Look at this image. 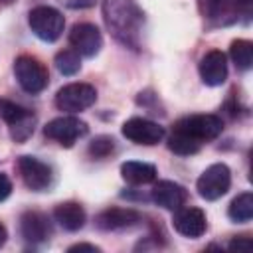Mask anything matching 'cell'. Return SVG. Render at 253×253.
Wrapping results in <instances>:
<instances>
[{
    "label": "cell",
    "instance_id": "1",
    "mask_svg": "<svg viewBox=\"0 0 253 253\" xmlns=\"http://www.w3.org/2000/svg\"><path fill=\"white\" fill-rule=\"evenodd\" d=\"M103 18L117 42L138 49L144 14L134 0H103Z\"/></svg>",
    "mask_w": 253,
    "mask_h": 253
},
{
    "label": "cell",
    "instance_id": "2",
    "mask_svg": "<svg viewBox=\"0 0 253 253\" xmlns=\"http://www.w3.org/2000/svg\"><path fill=\"white\" fill-rule=\"evenodd\" d=\"M14 73H16V79H18L20 87L30 95L42 93L49 83V73H47L45 65L38 57H32V55L16 57Z\"/></svg>",
    "mask_w": 253,
    "mask_h": 253
},
{
    "label": "cell",
    "instance_id": "3",
    "mask_svg": "<svg viewBox=\"0 0 253 253\" xmlns=\"http://www.w3.org/2000/svg\"><path fill=\"white\" fill-rule=\"evenodd\" d=\"M28 24L42 42H55L63 34L65 18L51 6H36L28 14Z\"/></svg>",
    "mask_w": 253,
    "mask_h": 253
},
{
    "label": "cell",
    "instance_id": "4",
    "mask_svg": "<svg viewBox=\"0 0 253 253\" xmlns=\"http://www.w3.org/2000/svg\"><path fill=\"white\" fill-rule=\"evenodd\" d=\"M172 128L180 130V132L188 134L190 138H194L196 142L204 144V142L213 140L221 134L223 121L217 115H190V117L176 121V125Z\"/></svg>",
    "mask_w": 253,
    "mask_h": 253
},
{
    "label": "cell",
    "instance_id": "5",
    "mask_svg": "<svg viewBox=\"0 0 253 253\" xmlns=\"http://www.w3.org/2000/svg\"><path fill=\"white\" fill-rule=\"evenodd\" d=\"M97 89L89 83H69L55 95V107L63 113H81L95 105Z\"/></svg>",
    "mask_w": 253,
    "mask_h": 253
},
{
    "label": "cell",
    "instance_id": "6",
    "mask_svg": "<svg viewBox=\"0 0 253 253\" xmlns=\"http://www.w3.org/2000/svg\"><path fill=\"white\" fill-rule=\"evenodd\" d=\"M229 186H231V172L223 162L208 166L202 172V176L198 178V184H196L198 194L204 200H210V202L225 196Z\"/></svg>",
    "mask_w": 253,
    "mask_h": 253
},
{
    "label": "cell",
    "instance_id": "7",
    "mask_svg": "<svg viewBox=\"0 0 253 253\" xmlns=\"http://www.w3.org/2000/svg\"><path fill=\"white\" fill-rule=\"evenodd\" d=\"M89 130L87 123L77 119V117H71V115H63V117H57L53 121H49L45 126H43V134L55 142H59L61 146H73L81 136H85Z\"/></svg>",
    "mask_w": 253,
    "mask_h": 253
},
{
    "label": "cell",
    "instance_id": "8",
    "mask_svg": "<svg viewBox=\"0 0 253 253\" xmlns=\"http://www.w3.org/2000/svg\"><path fill=\"white\" fill-rule=\"evenodd\" d=\"M16 166H18L22 182L32 192H43V190H47L51 186V180H53L51 168L45 162H42L40 158H36V156H20Z\"/></svg>",
    "mask_w": 253,
    "mask_h": 253
},
{
    "label": "cell",
    "instance_id": "9",
    "mask_svg": "<svg viewBox=\"0 0 253 253\" xmlns=\"http://www.w3.org/2000/svg\"><path fill=\"white\" fill-rule=\"evenodd\" d=\"M123 136L128 138L134 144L152 146V144H158L164 138V128L158 123H154V121L132 117V119L125 121V125H123Z\"/></svg>",
    "mask_w": 253,
    "mask_h": 253
},
{
    "label": "cell",
    "instance_id": "10",
    "mask_svg": "<svg viewBox=\"0 0 253 253\" xmlns=\"http://www.w3.org/2000/svg\"><path fill=\"white\" fill-rule=\"evenodd\" d=\"M69 43L73 45V49L79 55L93 57L103 47V38H101V32H99V28L95 24L81 22V24H75L71 28V32H69Z\"/></svg>",
    "mask_w": 253,
    "mask_h": 253
},
{
    "label": "cell",
    "instance_id": "11",
    "mask_svg": "<svg viewBox=\"0 0 253 253\" xmlns=\"http://www.w3.org/2000/svg\"><path fill=\"white\" fill-rule=\"evenodd\" d=\"M172 225L180 235L190 237V239H198L206 233L208 219L200 208H178L174 217H172Z\"/></svg>",
    "mask_w": 253,
    "mask_h": 253
},
{
    "label": "cell",
    "instance_id": "12",
    "mask_svg": "<svg viewBox=\"0 0 253 253\" xmlns=\"http://www.w3.org/2000/svg\"><path fill=\"white\" fill-rule=\"evenodd\" d=\"M198 69H200V77L206 85L217 87L227 79V57L223 51L211 49L200 59Z\"/></svg>",
    "mask_w": 253,
    "mask_h": 253
},
{
    "label": "cell",
    "instance_id": "13",
    "mask_svg": "<svg viewBox=\"0 0 253 253\" xmlns=\"http://www.w3.org/2000/svg\"><path fill=\"white\" fill-rule=\"evenodd\" d=\"M140 213L130 208H109L95 217V223L103 231H119L140 223Z\"/></svg>",
    "mask_w": 253,
    "mask_h": 253
},
{
    "label": "cell",
    "instance_id": "14",
    "mask_svg": "<svg viewBox=\"0 0 253 253\" xmlns=\"http://www.w3.org/2000/svg\"><path fill=\"white\" fill-rule=\"evenodd\" d=\"M152 202L164 210H170V211H176L178 208H182L186 204V198H188V192L176 184V182H170V180H160L154 184L152 188V194H150Z\"/></svg>",
    "mask_w": 253,
    "mask_h": 253
},
{
    "label": "cell",
    "instance_id": "15",
    "mask_svg": "<svg viewBox=\"0 0 253 253\" xmlns=\"http://www.w3.org/2000/svg\"><path fill=\"white\" fill-rule=\"evenodd\" d=\"M20 233L30 243H42L51 235V223L40 211H26L20 217Z\"/></svg>",
    "mask_w": 253,
    "mask_h": 253
},
{
    "label": "cell",
    "instance_id": "16",
    "mask_svg": "<svg viewBox=\"0 0 253 253\" xmlns=\"http://www.w3.org/2000/svg\"><path fill=\"white\" fill-rule=\"evenodd\" d=\"M53 217L67 231H79L85 225V219H87L83 206H79L77 202H63V204L55 206Z\"/></svg>",
    "mask_w": 253,
    "mask_h": 253
},
{
    "label": "cell",
    "instance_id": "17",
    "mask_svg": "<svg viewBox=\"0 0 253 253\" xmlns=\"http://www.w3.org/2000/svg\"><path fill=\"white\" fill-rule=\"evenodd\" d=\"M121 176L130 186H142V184H150L156 180V168L148 162L128 160L121 164Z\"/></svg>",
    "mask_w": 253,
    "mask_h": 253
},
{
    "label": "cell",
    "instance_id": "18",
    "mask_svg": "<svg viewBox=\"0 0 253 253\" xmlns=\"http://www.w3.org/2000/svg\"><path fill=\"white\" fill-rule=\"evenodd\" d=\"M227 215L235 223L251 221V217H253V194L251 192H243L237 198H233V202L229 204Z\"/></svg>",
    "mask_w": 253,
    "mask_h": 253
},
{
    "label": "cell",
    "instance_id": "19",
    "mask_svg": "<svg viewBox=\"0 0 253 253\" xmlns=\"http://www.w3.org/2000/svg\"><path fill=\"white\" fill-rule=\"evenodd\" d=\"M229 55L237 69L247 71L253 63V43L249 40H233L229 47Z\"/></svg>",
    "mask_w": 253,
    "mask_h": 253
},
{
    "label": "cell",
    "instance_id": "20",
    "mask_svg": "<svg viewBox=\"0 0 253 253\" xmlns=\"http://www.w3.org/2000/svg\"><path fill=\"white\" fill-rule=\"evenodd\" d=\"M168 148H170L174 154L190 156V154H196V152L202 148V144L196 142L194 138H190L188 134H184V132L172 128V134L168 136Z\"/></svg>",
    "mask_w": 253,
    "mask_h": 253
},
{
    "label": "cell",
    "instance_id": "21",
    "mask_svg": "<svg viewBox=\"0 0 253 253\" xmlns=\"http://www.w3.org/2000/svg\"><path fill=\"white\" fill-rule=\"evenodd\" d=\"M32 113L28 109H24L22 105L14 103V101H8V99H0V119L8 125V126H14L18 123H22L24 119H28Z\"/></svg>",
    "mask_w": 253,
    "mask_h": 253
},
{
    "label": "cell",
    "instance_id": "22",
    "mask_svg": "<svg viewBox=\"0 0 253 253\" xmlns=\"http://www.w3.org/2000/svg\"><path fill=\"white\" fill-rule=\"evenodd\" d=\"M55 67L61 75H75L81 69V59L75 49H61L55 55Z\"/></svg>",
    "mask_w": 253,
    "mask_h": 253
},
{
    "label": "cell",
    "instance_id": "23",
    "mask_svg": "<svg viewBox=\"0 0 253 253\" xmlns=\"http://www.w3.org/2000/svg\"><path fill=\"white\" fill-rule=\"evenodd\" d=\"M34 128H36V117L30 115V117L24 119L22 123L10 126V136H12L16 142H24V140H28V138L34 134Z\"/></svg>",
    "mask_w": 253,
    "mask_h": 253
},
{
    "label": "cell",
    "instance_id": "24",
    "mask_svg": "<svg viewBox=\"0 0 253 253\" xmlns=\"http://www.w3.org/2000/svg\"><path fill=\"white\" fill-rule=\"evenodd\" d=\"M115 150V140L111 136H97L89 144V154L93 158H107Z\"/></svg>",
    "mask_w": 253,
    "mask_h": 253
},
{
    "label": "cell",
    "instance_id": "25",
    "mask_svg": "<svg viewBox=\"0 0 253 253\" xmlns=\"http://www.w3.org/2000/svg\"><path fill=\"white\" fill-rule=\"evenodd\" d=\"M12 194V182L6 174H0V202H4Z\"/></svg>",
    "mask_w": 253,
    "mask_h": 253
},
{
    "label": "cell",
    "instance_id": "26",
    "mask_svg": "<svg viewBox=\"0 0 253 253\" xmlns=\"http://www.w3.org/2000/svg\"><path fill=\"white\" fill-rule=\"evenodd\" d=\"M67 8H73V10H83V8H91L97 0H61Z\"/></svg>",
    "mask_w": 253,
    "mask_h": 253
},
{
    "label": "cell",
    "instance_id": "27",
    "mask_svg": "<svg viewBox=\"0 0 253 253\" xmlns=\"http://www.w3.org/2000/svg\"><path fill=\"white\" fill-rule=\"evenodd\" d=\"M249 247H251V239L245 237V235L229 241V249H249Z\"/></svg>",
    "mask_w": 253,
    "mask_h": 253
},
{
    "label": "cell",
    "instance_id": "28",
    "mask_svg": "<svg viewBox=\"0 0 253 253\" xmlns=\"http://www.w3.org/2000/svg\"><path fill=\"white\" fill-rule=\"evenodd\" d=\"M73 251H91V253H99L101 249L95 247V245H89V243H77V245H71V247H69V253H73Z\"/></svg>",
    "mask_w": 253,
    "mask_h": 253
},
{
    "label": "cell",
    "instance_id": "29",
    "mask_svg": "<svg viewBox=\"0 0 253 253\" xmlns=\"http://www.w3.org/2000/svg\"><path fill=\"white\" fill-rule=\"evenodd\" d=\"M6 237H8V233H6V227L0 223V247L6 243Z\"/></svg>",
    "mask_w": 253,
    "mask_h": 253
}]
</instances>
